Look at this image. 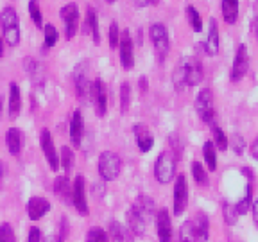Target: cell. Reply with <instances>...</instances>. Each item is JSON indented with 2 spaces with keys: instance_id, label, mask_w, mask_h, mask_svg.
I'll list each match as a JSON object with an SVG mask.
<instances>
[{
  "instance_id": "cell-52",
  "label": "cell",
  "mask_w": 258,
  "mask_h": 242,
  "mask_svg": "<svg viewBox=\"0 0 258 242\" xmlns=\"http://www.w3.org/2000/svg\"><path fill=\"white\" fill-rule=\"evenodd\" d=\"M2 174H4V167H2V160H0V177H2Z\"/></svg>"
},
{
  "instance_id": "cell-5",
  "label": "cell",
  "mask_w": 258,
  "mask_h": 242,
  "mask_svg": "<svg viewBox=\"0 0 258 242\" xmlns=\"http://www.w3.org/2000/svg\"><path fill=\"white\" fill-rule=\"evenodd\" d=\"M196 111L205 124H214L215 108H214V93L210 88H203L196 97Z\"/></svg>"
},
{
  "instance_id": "cell-47",
  "label": "cell",
  "mask_w": 258,
  "mask_h": 242,
  "mask_svg": "<svg viewBox=\"0 0 258 242\" xmlns=\"http://www.w3.org/2000/svg\"><path fill=\"white\" fill-rule=\"evenodd\" d=\"M253 27H254V34H256V40H258V0H256V6H254V20H253Z\"/></svg>"
},
{
  "instance_id": "cell-23",
  "label": "cell",
  "mask_w": 258,
  "mask_h": 242,
  "mask_svg": "<svg viewBox=\"0 0 258 242\" xmlns=\"http://www.w3.org/2000/svg\"><path fill=\"white\" fill-rule=\"evenodd\" d=\"M205 52L208 56H217L219 52V25L215 18H210L208 22V36L205 41Z\"/></svg>"
},
{
  "instance_id": "cell-30",
  "label": "cell",
  "mask_w": 258,
  "mask_h": 242,
  "mask_svg": "<svg viewBox=\"0 0 258 242\" xmlns=\"http://www.w3.org/2000/svg\"><path fill=\"white\" fill-rule=\"evenodd\" d=\"M222 16L226 24H235L238 18V0H222Z\"/></svg>"
},
{
  "instance_id": "cell-49",
  "label": "cell",
  "mask_w": 258,
  "mask_h": 242,
  "mask_svg": "<svg viewBox=\"0 0 258 242\" xmlns=\"http://www.w3.org/2000/svg\"><path fill=\"white\" fill-rule=\"evenodd\" d=\"M140 90L142 92H147V77H140Z\"/></svg>"
},
{
  "instance_id": "cell-10",
  "label": "cell",
  "mask_w": 258,
  "mask_h": 242,
  "mask_svg": "<svg viewBox=\"0 0 258 242\" xmlns=\"http://www.w3.org/2000/svg\"><path fill=\"white\" fill-rule=\"evenodd\" d=\"M40 145H41V151H43L48 167L52 169V172H57V169H59V154H57L56 145H54V138L48 129H41Z\"/></svg>"
},
{
  "instance_id": "cell-50",
  "label": "cell",
  "mask_w": 258,
  "mask_h": 242,
  "mask_svg": "<svg viewBox=\"0 0 258 242\" xmlns=\"http://www.w3.org/2000/svg\"><path fill=\"white\" fill-rule=\"evenodd\" d=\"M4 38H2V34H0V57H4Z\"/></svg>"
},
{
  "instance_id": "cell-29",
  "label": "cell",
  "mask_w": 258,
  "mask_h": 242,
  "mask_svg": "<svg viewBox=\"0 0 258 242\" xmlns=\"http://www.w3.org/2000/svg\"><path fill=\"white\" fill-rule=\"evenodd\" d=\"M203 158H205V163L210 172H214L217 169V149H215L212 140L205 142V145H203Z\"/></svg>"
},
{
  "instance_id": "cell-18",
  "label": "cell",
  "mask_w": 258,
  "mask_h": 242,
  "mask_svg": "<svg viewBox=\"0 0 258 242\" xmlns=\"http://www.w3.org/2000/svg\"><path fill=\"white\" fill-rule=\"evenodd\" d=\"M83 137H85V117H83L81 109H76L72 120H70V142L74 147H81Z\"/></svg>"
},
{
  "instance_id": "cell-15",
  "label": "cell",
  "mask_w": 258,
  "mask_h": 242,
  "mask_svg": "<svg viewBox=\"0 0 258 242\" xmlns=\"http://www.w3.org/2000/svg\"><path fill=\"white\" fill-rule=\"evenodd\" d=\"M52 205L47 198H41V196H32L27 201V215L31 221H40L45 215L50 212Z\"/></svg>"
},
{
  "instance_id": "cell-43",
  "label": "cell",
  "mask_w": 258,
  "mask_h": 242,
  "mask_svg": "<svg viewBox=\"0 0 258 242\" xmlns=\"http://www.w3.org/2000/svg\"><path fill=\"white\" fill-rule=\"evenodd\" d=\"M0 242H16L15 230H13V226L9 222L0 224Z\"/></svg>"
},
{
  "instance_id": "cell-33",
  "label": "cell",
  "mask_w": 258,
  "mask_h": 242,
  "mask_svg": "<svg viewBox=\"0 0 258 242\" xmlns=\"http://www.w3.org/2000/svg\"><path fill=\"white\" fill-rule=\"evenodd\" d=\"M212 135H214V145H215V149L219 151H226L228 147H230V144H228V137H226V133L222 131L219 126L212 124Z\"/></svg>"
},
{
  "instance_id": "cell-25",
  "label": "cell",
  "mask_w": 258,
  "mask_h": 242,
  "mask_svg": "<svg viewBox=\"0 0 258 242\" xmlns=\"http://www.w3.org/2000/svg\"><path fill=\"white\" fill-rule=\"evenodd\" d=\"M85 32H90L93 38V43L99 45L101 43V34H99V16H97L95 9L88 8L86 9V20H85Z\"/></svg>"
},
{
  "instance_id": "cell-42",
  "label": "cell",
  "mask_w": 258,
  "mask_h": 242,
  "mask_svg": "<svg viewBox=\"0 0 258 242\" xmlns=\"http://www.w3.org/2000/svg\"><path fill=\"white\" fill-rule=\"evenodd\" d=\"M69 228H70V224H69V219H67V215H61L59 222H57V233L54 235L57 242L67 240V237H69Z\"/></svg>"
},
{
  "instance_id": "cell-19",
  "label": "cell",
  "mask_w": 258,
  "mask_h": 242,
  "mask_svg": "<svg viewBox=\"0 0 258 242\" xmlns=\"http://www.w3.org/2000/svg\"><path fill=\"white\" fill-rule=\"evenodd\" d=\"M74 85H76V93L79 99L86 101L90 99V83L88 81V76H86V67L85 65H79L74 72Z\"/></svg>"
},
{
  "instance_id": "cell-11",
  "label": "cell",
  "mask_w": 258,
  "mask_h": 242,
  "mask_svg": "<svg viewBox=\"0 0 258 242\" xmlns=\"http://www.w3.org/2000/svg\"><path fill=\"white\" fill-rule=\"evenodd\" d=\"M118 52H120V65L122 69L131 70L135 67V43L131 38V32L125 29L120 32V40H118Z\"/></svg>"
},
{
  "instance_id": "cell-28",
  "label": "cell",
  "mask_w": 258,
  "mask_h": 242,
  "mask_svg": "<svg viewBox=\"0 0 258 242\" xmlns=\"http://www.w3.org/2000/svg\"><path fill=\"white\" fill-rule=\"evenodd\" d=\"M127 228H129V231H131L133 235H138V237H142V235L145 233L147 222H145L144 219H142L140 215L135 212V210L129 208L127 210Z\"/></svg>"
},
{
  "instance_id": "cell-39",
  "label": "cell",
  "mask_w": 258,
  "mask_h": 242,
  "mask_svg": "<svg viewBox=\"0 0 258 242\" xmlns=\"http://www.w3.org/2000/svg\"><path fill=\"white\" fill-rule=\"evenodd\" d=\"M29 15H31V20L34 22L36 27H41V25H43V15H41L38 0H29Z\"/></svg>"
},
{
  "instance_id": "cell-37",
  "label": "cell",
  "mask_w": 258,
  "mask_h": 242,
  "mask_svg": "<svg viewBox=\"0 0 258 242\" xmlns=\"http://www.w3.org/2000/svg\"><path fill=\"white\" fill-rule=\"evenodd\" d=\"M43 34H45V47H47V48H52L54 45L57 43V40H59V32H57V29L54 27L52 24L45 25Z\"/></svg>"
},
{
  "instance_id": "cell-4",
  "label": "cell",
  "mask_w": 258,
  "mask_h": 242,
  "mask_svg": "<svg viewBox=\"0 0 258 242\" xmlns=\"http://www.w3.org/2000/svg\"><path fill=\"white\" fill-rule=\"evenodd\" d=\"M97 169H99V176L104 182H115L120 176V170H122L120 156L117 153H113V151H102L101 156H99Z\"/></svg>"
},
{
  "instance_id": "cell-46",
  "label": "cell",
  "mask_w": 258,
  "mask_h": 242,
  "mask_svg": "<svg viewBox=\"0 0 258 242\" xmlns=\"http://www.w3.org/2000/svg\"><path fill=\"white\" fill-rule=\"evenodd\" d=\"M249 153H251V156L254 158V160L258 161V137L253 140V144H251V149H249Z\"/></svg>"
},
{
  "instance_id": "cell-35",
  "label": "cell",
  "mask_w": 258,
  "mask_h": 242,
  "mask_svg": "<svg viewBox=\"0 0 258 242\" xmlns=\"http://www.w3.org/2000/svg\"><path fill=\"white\" fill-rule=\"evenodd\" d=\"M192 176H194V182L198 183V185L203 187L208 185V170L203 167L201 161H194L192 163Z\"/></svg>"
},
{
  "instance_id": "cell-53",
  "label": "cell",
  "mask_w": 258,
  "mask_h": 242,
  "mask_svg": "<svg viewBox=\"0 0 258 242\" xmlns=\"http://www.w3.org/2000/svg\"><path fill=\"white\" fill-rule=\"evenodd\" d=\"M0 118H2V99H0Z\"/></svg>"
},
{
  "instance_id": "cell-41",
  "label": "cell",
  "mask_w": 258,
  "mask_h": 242,
  "mask_svg": "<svg viewBox=\"0 0 258 242\" xmlns=\"http://www.w3.org/2000/svg\"><path fill=\"white\" fill-rule=\"evenodd\" d=\"M228 144H231V149H233V153L238 154V156L244 154V151H246V140L238 133L231 135V138H228Z\"/></svg>"
},
{
  "instance_id": "cell-32",
  "label": "cell",
  "mask_w": 258,
  "mask_h": 242,
  "mask_svg": "<svg viewBox=\"0 0 258 242\" xmlns=\"http://www.w3.org/2000/svg\"><path fill=\"white\" fill-rule=\"evenodd\" d=\"M179 242H198V235H196V226L194 221H185L179 228Z\"/></svg>"
},
{
  "instance_id": "cell-14",
  "label": "cell",
  "mask_w": 258,
  "mask_h": 242,
  "mask_svg": "<svg viewBox=\"0 0 258 242\" xmlns=\"http://www.w3.org/2000/svg\"><path fill=\"white\" fill-rule=\"evenodd\" d=\"M156 217V233L160 242H170L172 240V222H170V214L167 208H160L154 214Z\"/></svg>"
},
{
  "instance_id": "cell-54",
  "label": "cell",
  "mask_w": 258,
  "mask_h": 242,
  "mask_svg": "<svg viewBox=\"0 0 258 242\" xmlns=\"http://www.w3.org/2000/svg\"><path fill=\"white\" fill-rule=\"evenodd\" d=\"M106 2H115V0H106Z\"/></svg>"
},
{
  "instance_id": "cell-26",
  "label": "cell",
  "mask_w": 258,
  "mask_h": 242,
  "mask_svg": "<svg viewBox=\"0 0 258 242\" xmlns=\"http://www.w3.org/2000/svg\"><path fill=\"white\" fill-rule=\"evenodd\" d=\"M20 109H22V95H20V88L16 83H11L9 85V106H8V111H9V118H16L20 115Z\"/></svg>"
},
{
  "instance_id": "cell-9",
  "label": "cell",
  "mask_w": 258,
  "mask_h": 242,
  "mask_svg": "<svg viewBox=\"0 0 258 242\" xmlns=\"http://www.w3.org/2000/svg\"><path fill=\"white\" fill-rule=\"evenodd\" d=\"M247 70H249V54H247V47L244 43L238 45L237 52H235V59L231 65L230 79L231 83H238L246 77Z\"/></svg>"
},
{
  "instance_id": "cell-1",
  "label": "cell",
  "mask_w": 258,
  "mask_h": 242,
  "mask_svg": "<svg viewBox=\"0 0 258 242\" xmlns=\"http://www.w3.org/2000/svg\"><path fill=\"white\" fill-rule=\"evenodd\" d=\"M203 76H205L203 65L198 57H183V61L174 72V85L177 90H183L185 86H198L203 81Z\"/></svg>"
},
{
  "instance_id": "cell-51",
  "label": "cell",
  "mask_w": 258,
  "mask_h": 242,
  "mask_svg": "<svg viewBox=\"0 0 258 242\" xmlns=\"http://www.w3.org/2000/svg\"><path fill=\"white\" fill-rule=\"evenodd\" d=\"M43 242H57V240H56V237H52V235H48V237H45V238H43Z\"/></svg>"
},
{
  "instance_id": "cell-38",
  "label": "cell",
  "mask_w": 258,
  "mask_h": 242,
  "mask_svg": "<svg viewBox=\"0 0 258 242\" xmlns=\"http://www.w3.org/2000/svg\"><path fill=\"white\" fill-rule=\"evenodd\" d=\"M86 242H109V237L106 230H102L99 226H92L86 233Z\"/></svg>"
},
{
  "instance_id": "cell-2",
  "label": "cell",
  "mask_w": 258,
  "mask_h": 242,
  "mask_svg": "<svg viewBox=\"0 0 258 242\" xmlns=\"http://www.w3.org/2000/svg\"><path fill=\"white\" fill-rule=\"evenodd\" d=\"M0 27H2V38L9 47H18L20 43V20L16 15L15 8L8 6L0 13Z\"/></svg>"
},
{
  "instance_id": "cell-45",
  "label": "cell",
  "mask_w": 258,
  "mask_h": 242,
  "mask_svg": "<svg viewBox=\"0 0 258 242\" xmlns=\"http://www.w3.org/2000/svg\"><path fill=\"white\" fill-rule=\"evenodd\" d=\"M27 242H43V237H41V230L38 228V226H31V228H29Z\"/></svg>"
},
{
  "instance_id": "cell-17",
  "label": "cell",
  "mask_w": 258,
  "mask_h": 242,
  "mask_svg": "<svg viewBox=\"0 0 258 242\" xmlns=\"http://www.w3.org/2000/svg\"><path fill=\"white\" fill-rule=\"evenodd\" d=\"M133 135H135V140H137L138 149H140L142 153H149V151L153 149L154 137H153V133H151V129L145 124H135Z\"/></svg>"
},
{
  "instance_id": "cell-13",
  "label": "cell",
  "mask_w": 258,
  "mask_h": 242,
  "mask_svg": "<svg viewBox=\"0 0 258 242\" xmlns=\"http://www.w3.org/2000/svg\"><path fill=\"white\" fill-rule=\"evenodd\" d=\"M90 99L95 104V111L99 117H104L108 111V92L101 79H95L90 85Z\"/></svg>"
},
{
  "instance_id": "cell-44",
  "label": "cell",
  "mask_w": 258,
  "mask_h": 242,
  "mask_svg": "<svg viewBox=\"0 0 258 242\" xmlns=\"http://www.w3.org/2000/svg\"><path fill=\"white\" fill-rule=\"evenodd\" d=\"M118 40H120V31H118V25H117V22H111V25H109V31H108L109 47L117 48L118 47Z\"/></svg>"
},
{
  "instance_id": "cell-8",
  "label": "cell",
  "mask_w": 258,
  "mask_h": 242,
  "mask_svg": "<svg viewBox=\"0 0 258 242\" xmlns=\"http://www.w3.org/2000/svg\"><path fill=\"white\" fill-rule=\"evenodd\" d=\"M72 205L74 208L79 212L81 215H88L90 208H88V196H86V179L85 176H76L72 183Z\"/></svg>"
},
{
  "instance_id": "cell-21",
  "label": "cell",
  "mask_w": 258,
  "mask_h": 242,
  "mask_svg": "<svg viewBox=\"0 0 258 242\" xmlns=\"http://www.w3.org/2000/svg\"><path fill=\"white\" fill-rule=\"evenodd\" d=\"M108 237L113 242H135V235L129 231L127 226H124L118 221H111L108 224Z\"/></svg>"
},
{
  "instance_id": "cell-40",
  "label": "cell",
  "mask_w": 258,
  "mask_h": 242,
  "mask_svg": "<svg viewBox=\"0 0 258 242\" xmlns=\"http://www.w3.org/2000/svg\"><path fill=\"white\" fill-rule=\"evenodd\" d=\"M129 106H131V85H129V83H122L120 85V111L127 113Z\"/></svg>"
},
{
  "instance_id": "cell-27",
  "label": "cell",
  "mask_w": 258,
  "mask_h": 242,
  "mask_svg": "<svg viewBox=\"0 0 258 242\" xmlns=\"http://www.w3.org/2000/svg\"><path fill=\"white\" fill-rule=\"evenodd\" d=\"M194 221V226H196V235H198V242H208L210 237V221H208V215L205 212H199L196 215Z\"/></svg>"
},
{
  "instance_id": "cell-16",
  "label": "cell",
  "mask_w": 258,
  "mask_h": 242,
  "mask_svg": "<svg viewBox=\"0 0 258 242\" xmlns=\"http://www.w3.org/2000/svg\"><path fill=\"white\" fill-rule=\"evenodd\" d=\"M242 174L247 177V185H246V194H244V198L235 205L237 206L238 215H244L247 210L251 208V205H253V182H254L253 169H251V167H242Z\"/></svg>"
},
{
  "instance_id": "cell-34",
  "label": "cell",
  "mask_w": 258,
  "mask_h": 242,
  "mask_svg": "<svg viewBox=\"0 0 258 242\" xmlns=\"http://www.w3.org/2000/svg\"><path fill=\"white\" fill-rule=\"evenodd\" d=\"M222 217H224V222L228 226L237 224L238 217H240V215H238V212H237V206L231 205V203H228V201L222 203Z\"/></svg>"
},
{
  "instance_id": "cell-22",
  "label": "cell",
  "mask_w": 258,
  "mask_h": 242,
  "mask_svg": "<svg viewBox=\"0 0 258 242\" xmlns=\"http://www.w3.org/2000/svg\"><path fill=\"white\" fill-rule=\"evenodd\" d=\"M6 147H8L9 154L18 156L24 147V135L18 128H9L6 131Z\"/></svg>"
},
{
  "instance_id": "cell-20",
  "label": "cell",
  "mask_w": 258,
  "mask_h": 242,
  "mask_svg": "<svg viewBox=\"0 0 258 242\" xmlns=\"http://www.w3.org/2000/svg\"><path fill=\"white\" fill-rule=\"evenodd\" d=\"M131 210H135V212H137V214L140 215L145 222L153 221V217H154V201H153V198H149V196L142 194V196H138V198L135 199Z\"/></svg>"
},
{
  "instance_id": "cell-12",
  "label": "cell",
  "mask_w": 258,
  "mask_h": 242,
  "mask_svg": "<svg viewBox=\"0 0 258 242\" xmlns=\"http://www.w3.org/2000/svg\"><path fill=\"white\" fill-rule=\"evenodd\" d=\"M186 205H188V185H186V177L179 174L176 177V183H174V215H181L185 212Z\"/></svg>"
},
{
  "instance_id": "cell-24",
  "label": "cell",
  "mask_w": 258,
  "mask_h": 242,
  "mask_svg": "<svg viewBox=\"0 0 258 242\" xmlns=\"http://www.w3.org/2000/svg\"><path fill=\"white\" fill-rule=\"evenodd\" d=\"M52 190L63 203H72V183H70L67 174L64 176H57L54 179Z\"/></svg>"
},
{
  "instance_id": "cell-3",
  "label": "cell",
  "mask_w": 258,
  "mask_h": 242,
  "mask_svg": "<svg viewBox=\"0 0 258 242\" xmlns=\"http://www.w3.org/2000/svg\"><path fill=\"white\" fill-rule=\"evenodd\" d=\"M176 160L172 151H163L154 161V177L161 185H167L176 176Z\"/></svg>"
},
{
  "instance_id": "cell-48",
  "label": "cell",
  "mask_w": 258,
  "mask_h": 242,
  "mask_svg": "<svg viewBox=\"0 0 258 242\" xmlns=\"http://www.w3.org/2000/svg\"><path fill=\"white\" fill-rule=\"evenodd\" d=\"M251 208H253V219H254V224L258 226V198L253 201V205H251Z\"/></svg>"
},
{
  "instance_id": "cell-31",
  "label": "cell",
  "mask_w": 258,
  "mask_h": 242,
  "mask_svg": "<svg viewBox=\"0 0 258 242\" xmlns=\"http://www.w3.org/2000/svg\"><path fill=\"white\" fill-rule=\"evenodd\" d=\"M59 167H63L67 176H69V172L74 167V151H72V147H69V145H63L59 151Z\"/></svg>"
},
{
  "instance_id": "cell-7",
  "label": "cell",
  "mask_w": 258,
  "mask_h": 242,
  "mask_svg": "<svg viewBox=\"0 0 258 242\" xmlns=\"http://www.w3.org/2000/svg\"><path fill=\"white\" fill-rule=\"evenodd\" d=\"M59 16L64 25V36H67V40H72L77 34V31H79V20H81L77 4H74V2L64 4L59 11Z\"/></svg>"
},
{
  "instance_id": "cell-6",
  "label": "cell",
  "mask_w": 258,
  "mask_h": 242,
  "mask_svg": "<svg viewBox=\"0 0 258 242\" xmlns=\"http://www.w3.org/2000/svg\"><path fill=\"white\" fill-rule=\"evenodd\" d=\"M149 36L151 41L154 45V50H156V56L160 61H165L167 54H169V47H170V41H169V31L163 24H153L149 29Z\"/></svg>"
},
{
  "instance_id": "cell-36",
  "label": "cell",
  "mask_w": 258,
  "mask_h": 242,
  "mask_svg": "<svg viewBox=\"0 0 258 242\" xmlns=\"http://www.w3.org/2000/svg\"><path fill=\"white\" fill-rule=\"evenodd\" d=\"M186 18H188V24L192 25V29L196 32H201L203 31V20H201V15L199 11L194 6H186Z\"/></svg>"
}]
</instances>
